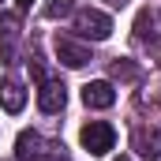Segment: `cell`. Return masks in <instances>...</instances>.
Masks as SVG:
<instances>
[{
	"instance_id": "1",
	"label": "cell",
	"mask_w": 161,
	"mask_h": 161,
	"mask_svg": "<svg viewBox=\"0 0 161 161\" xmlns=\"http://www.w3.org/2000/svg\"><path fill=\"white\" fill-rule=\"evenodd\" d=\"M75 34L90 41H105L113 34V19L97 8H82V11H75Z\"/></svg>"
},
{
	"instance_id": "2",
	"label": "cell",
	"mask_w": 161,
	"mask_h": 161,
	"mask_svg": "<svg viewBox=\"0 0 161 161\" xmlns=\"http://www.w3.org/2000/svg\"><path fill=\"white\" fill-rule=\"evenodd\" d=\"M79 142H82V150H86V154H109V150H113V142H116V131H113L105 120H90V124H82Z\"/></svg>"
},
{
	"instance_id": "3",
	"label": "cell",
	"mask_w": 161,
	"mask_h": 161,
	"mask_svg": "<svg viewBox=\"0 0 161 161\" xmlns=\"http://www.w3.org/2000/svg\"><path fill=\"white\" fill-rule=\"evenodd\" d=\"M64 105H68V90H64V82L45 79L41 90H38V109H41V113H60Z\"/></svg>"
},
{
	"instance_id": "4",
	"label": "cell",
	"mask_w": 161,
	"mask_h": 161,
	"mask_svg": "<svg viewBox=\"0 0 161 161\" xmlns=\"http://www.w3.org/2000/svg\"><path fill=\"white\" fill-rule=\"evenodd\" d=\"M131 146H135L146 161H158L161 158V131H158V127H135Z\"/></svg>"
},
{
	"instance_id": "5",
	"label": "cell",
	"mask_w": 161,
	"mask_h": 161,
	"mask_svg": "<svg viewBox=\"0 0 161 161\" xmlns=\"http://www.w3.org/2000/svg\"><path fill=\"white\" fill-rule=\"evenodd\" d=\"M56 56H60V64H68V68H82V64H90V49L75 38H56Z\"/></svg>"
},
{
	"instance_id": "6",
	"label": "cell",
	"mask_w": 161,
	"mask_h": 161,
	"mask_svg": "<svg viewBox=\"0 0 161 161\" xmlns=\"http://www.w3.org/2000/svg\"><path fill=\"white\" fill-rule=\"evenodd\" d=\"M82 101H86V109H109L116 101V90H113V82H105V79L86 82L82 86Z\"/></svg>"
},
{
	"instance_id": "7",
	"label": "cell",
	"mask_w": 161,
	"mask_h": 161,
	"mask_svg": "<svg viewBox=\"0 0 161 161\" xmlns=\"http://www.w3.org/2000/svg\"><path fill=\"white\" fill-rule=\"evenodd\" d=\"M45 150H49V142L38 131H19V139H15V158L19 161H38Z\"/></svg>"
},
{
	"instance_id": "8",
	"label": "cell",
	"mask_w": 161,
	"mask_h": 161,
	"mask_svg": "<svg viewBox=\"0 0 161 161\" xmlns=\"http://www.w3.org/2000/svg\"><path fill=\"white\" fill-rule=\"evenodd\" d=\"M0 105H4L8 113H23V105H26L23 82H15V79H4V82H0Z\"/></svg>"
},
{
	"instance_id": "9",
	"label": "cell",
	"mask_w": 161,
	"mask_h": 161,
	"mask_svg": "<svg viewBox=\"0 0 161 161\" xmlns=\"http://www.w3.org/2000/svg\"><path fill=\"white\" fill-rule=\"evenodd\" d=\"M109 71H113V79H120V82H135L139 79V68H135V60H127V56H116Z\"/></svg>"
},
{
	"instance_id": "10",
	"label": "cell",
	"mask_w": 161,
	"mask_h": 161,
	"mask_svg": "<svg viewBox=\"0 0 161 161\" xmlns=\"http://www.w3.org/2000/svg\"><path fill=\"white\" fill-rule=\"evenodd\" d=\"M0 38H4V45H11L19 38V15L15 11H0Z\"/></svg>"
},
{
	"instance_id": "11",
	"label": "cell",
	"mask_w": 161,
	"mask_h": 161,
	"mask_svg": "<svg viewBox=\"0 0 161 161\" xmlns=\"http://www.w3.org/2000/svg\"><path fill=\"white\" fill-rule=\"evenodd\" d=\"M150 26H158V15H154V11L146 8V11H139V19H135V38L142 41V38H146V34H154Z\"/></svg>"
},
{
	"instance_id": "12",
	"label": "cell",
	"mask_w": 161,
	"mask_h": 161,
	"mask_svg": "<svg viewBox=\"0 0 161 161\" xmlns=\"http://www.w3.org/2000/svg\"><path fill=\"white\" fill-rule=\"evenodd\" d=\"M41 15L45 19H64V15H71V0H49L41 8Z\"/></svg>"
},
{
	"instance_id": "13",
	"label": "cell",
	"mask_w": 161,
	"mask_h": 161,
	"mask_svg": "<svg viewBox=\"0 0 161 161\" xmlns=\"http://www.w3.org/2000/svg\"><path fill=\"white\" fill-rule=\"evenodd\" d=\"M142 101H146V105H161V82H154L150 94H142Z\"/></svg>"
},
{
	"instance_id": "14",
	"label": "cell",
	"mask_w": 161,
	"mask_h": 161,
	"mask_svg": "<svg viewBox=\"0 0 161 161\" xmlns=\"http://www.w3.org/2000/svg\"><path fill=\"white\" fill-rule=\"evenodd\" d=\"M154 56H158V64H161V38H158V45H154Z\"/></svg>"
},
{
	"instance_id": "15",
	"label": "cell",
	"mask_w": 161,
	"mask_h": 161,
	"mask_svg": "<svg viewBox=\"0 0 161 161\" xmlns=\"http://www.w3.org/2000/svg\"><path fill=\"white\" fill-rule=\"evenodd\" d=\"M30 4H34V0H19V8H23V11H30Z\"/></svg>"
},
{
	"instance_id": "16",
	"label": "cell",
	"mask_w": 161,
	"mask_h": 161,
	"mask_svg": "<svg viewBox=\"0 0 161 161\" xmlns=\"http://www.w3.org/2000/svg\"><path fill=\"white\" fill-rule=\"evenodd\" d=\"M113 161H131V158H113Z\"/></svg>"
}]
</instances>
